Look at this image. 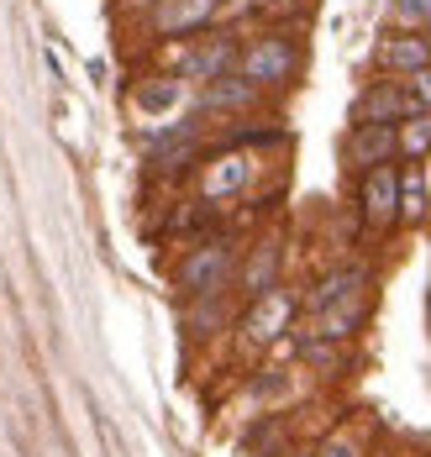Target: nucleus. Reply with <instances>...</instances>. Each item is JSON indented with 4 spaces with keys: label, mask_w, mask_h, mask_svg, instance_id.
Masks as SVG:
<instances>
[{
    "label": "nucleus",
    "mask_w": 431,
    "mask_h": 457,
    "mask_svg": "<svg viewBox=\"0 0 431 457\" xmlns=\"http://www.w3.org/2000/svg\"><path fill=\"white\" fill-rule=\"evenodd\" d=\"M405 116H416V100L405 90V79H374V85H363L358 100H352V127H363V121L400 127Z\"/></svg>",
    "instance_id": "5"
},
{
    "label": "nucleus",
    "mask_w": 431,
    "mask_h": 457,
    "mask_svg": "<svg viewBox=\"0 0 431 457\" xmlns=\"http://www.w3.org/2000/svg\"><path fill=\"white\" fill-rule=\"evenodd\" d=\"M300 326V289H289V284H274L269 295H258V300H247V311H242L237 331L247 347H279L289 331Z\"/></svg>",
    "instance_id": "3"
},
{
    "label": "nucleus",
    "mask_w": 431,
    "mask_h": 457,
    "mask_svg": "<svg viewBox=\"0 0 431 457\" xmlns=\"http://www.w3.org/2000/svg\"><path fill=\"white\" fill-rule=\"evenodd\" d=\"M253 179V158L232 147V153H216L211 163H205V174H200V189H205V200H227V195H242Z\"/></svg>",
    "instance_id": "13"
},
{
    "label": "nucleus",
    "mask_w": 431,
    "mask_h": 457,
    "mask_svg": "<svg viewBox=\"0 0 431 457\" xmlns=\"http://www.w3.org/2000/svg\"><path fill=\"white\" fill-rule=\"evenodd\" d=\"M394 142H400V158L405 163H427L431 158V111H416L394 127Z\"/></svg>",
    "instance_id": "16"
},
{
    "label": "nucleus",
    "mask_w": 431,
    "mask_h": 457,
    "mask_svg": "<svg viewBox=\"0 0 431 457\" xmlns=\"http://www.w3.org/2000/svg\"><path fill=\"white\" fill-rule=\"evenodd\" d=\"M232 74L247 79L253 90H285L289 79L300 74V43H294L289 32H263V37L242 43Z\"/></svg>",
    "instance_id": "2"
},
{
    "label": "nucleus",
    "mask_w": 431,
    "mask_h": 457,
    "mask_svg": "<svg viewBox=\"0 0 431 457\" xmlns=\"http://www.w3.org/2000/svg\"><path fill=\"white\" fill-rule=\"evenodd\" d=\"M421 37H427V47H431V27H427V32H421Z\"/></svg>",
    "instance_id": "23"
},
{
    "label": "nucleus",
    "mask_w": 431,
    "mask_h": 457,
    "mask_svg": "<svg viewBox=\"0 0 431 457\" xmlns=\"http://www.w3.org/2000/svg\"><path fill=\"white\" fill-rule=\"evenodd\" d=\"M232 274H237V247L227 237H211V242H195L190 253L179 258L174 289L185 300H211V295H227Z\"/></svg>",
    "instance_id": "1"
},
{
    "label": "nucleus",
    "mask_w": 431,
    "mask_h": 457,
    "mask_svg": "<svg viewBox=\"0 0 431 457\" xmlns=\"http://www.w3.org/2000/svg\"><path fill=\"white\" fill-rule=\"evenodd\" d=\"M431 63V47L421 32H389V37H379V47H374V69L379 74H389V79H410L416 69H427Z\"/></svg>",
    "instance_id": "11"
},
{
    "label": "nucleus",
    "mask_w": 431,
    "mask_h": 457,
    "mask_svg": "<svg viewBox=\"0 0 431 457\" xmlns=\"http://www.w3.org/2000/svg\"><path fill=\"white\" fill-rule=\"evenodd\" d=\"M179 95H185V79H147V85H137V90H132V100H137V111L158 116V111H169Z\"/></svg>",
    "instance_id": "17"
},
{
    "label": "nucleus",
    "mask_w": 431,
    "mask_h": 457,
    "mask_svg": "<svg viewBox=\"0 0 431 457\" xmlns=\"http://www.w3.org/2000/svg\"><path fill=\"white\" fill-rule=\"evenodd\" d=\"M274 457H311V442H285Z\"/></svg>",
    "instance_id": "22"
},
{
    "label": "nucleus",
    "mask_w": 431,
    "mask_h": 457,
    "mask_svg": "<svg viewBox=\"0 0 431 457\" xmlns=\"http://www.w3.org/2000/svg\"><path fill=\"white\" fill-rule=\"evenodd\" d=\"M247 11H269V0H221V16H247Z\"/></svg>",
    "instance_id": "21"
},
{
    "label": "nucleus",
    "mask_w": 431,
    "mask_h": 457,
    "mask_svg": "<svg viewBox=\"0 0 431 457\" xmlns=\"http://www.w3.org/2000/svg\"><path fill=\"white\" fill-rule=\"evenodd\" d=\"M389 27H394V32H427L431 27V0H389Z\"/></svg>",
    "instance_id": "19"
},
{
    "label": "nucleus",
    "mask_w": 431,
    "mask_h": 457,
    "mask_svg": "<svg viewBox=\"0 0 431 457\" xmlns=\"http://www.w3.org/2000/svg\"><path fill=\"white\" fill-rule=\"evenodd\" d=\"M405 90H410V100H416V111H431V63L405 79Z\"/></svg>",
    "instance_id": "20"
},
{
    "label": "nucleus",
    "mask_w": 431,
    "mask_h": 457,
    "mask_svg": "<svg viewBox=\"0 0 431 457\" xmlns=\"http://www.w3.org/2000/svg\"><path fill=\"white\" fill-rule=\"evenodd\" d=\"M358 221L369 231L400 227V163H379L358 174Z\"/></svg>",
    "instance_id": "4"
},
{
    "label": "nucleus",
    "mask_w": 431,
    "mask_h": 457,
    "mask_svg": "<svg viewBox=\"0 0 431 457\" xmlns=\"http://www.w3.org/2000/svg\"><path fill=\"white\" fill-rule=\"evenodd\" d=\"M374 289V274L363 269V263H342L332 274H321L305 295H300V316H316V311H327L336 300H347V295H369Z\"/></svg>",
    "instance_id": "9"
},
{
    "label": "nucleus",
    "mask_w": 431,
    "mask_h": 457,
    "mask_svg": "<svg viewBox=\"0 0 431 457\" xmlns=\"http://www.w3.org/2000/svg\"><path fill=\"white\" fill-rule=\"evenodd\" d=\"M400 158V142H394V127H379V121H363V127H347L342 137V163L352 174H369L379 163H394Z\"/></svg>",
    "instance_id": "7"
},
{
    "label": "nucleus",
    "mask_w": 431,
    "mask_h": 457,
    "mask_svg": "<svg viewBox=\"0 0 431 457\" xmlns=\"http://www.w3.org/2000/svg\"><path fill=\"white\" fill-rule=\"evenodd\" d=\"M237 32H211V37H195L185 47V74L179 79H195V85H211V79H227L237 69Z\"/></svg>",
    "instance_id": "6"
},
{
    "label": "nucleus",
    "mask_w": 431,
    "mask_h": 457,
    "mask_svg": "<svg viewBox=\"0 0 431 457\" xmlns=\"http://www.w3.org/2000/svg\"><path fill=\"white\" fill-rule=\"evenodd\" d=\"M363 320H369V295H347V300H336L327 311H316V316H305L300 331H311V337H327V342H352L358 331H363Z\"/></svg>",
    "instance_id": "12"
},
{
    "label": "nucleus",
    "mask_w": 431,
    "mask_h": 457,
    "mask_svg": "<svg viewBox=\"0 0 431 457\" xmlns=\"http://www.w3.org/2000/svg\"><path fill=\"white\" fill-rule=\"evenodd\" d=\"M263 100V90H253L247 79H237V74H227V79H211V85H200V111H253Z\"/></svg>",
    "instance_id": "14"
},
{
    "label": "nucleus",
    "mask_w": 431,
    "mask_h": 457,
    "mask_svg": "<svg viewBox=\"0 0 431 457\" xmlns=\"http://www.w3.org/2000/svg\"><path fill=\"white\" fill-rule=\"evenodd\" d=\"M279 269H285V247H279V237H263L247 258L237 263V295L242 300H258V295H269L274 284H285L279 278Z\"/></svg>",
    "instance_id": "10"
},
{
    "label": "nucleus",
    "mask_w": 431,
    "mask_h": 457,
    "mask_svg": "<svg viewBox=\"0 0 431 457\" xmlns=\"http://www.w3.org/2000/svg\"><path fill=\"white\" fill-rule=\"evenodd\" d=\"M221 16V0H153L147 27L158 37H185V32H205Z\"/></svg>",
    "instance_id": "8"
},
{
    "label": "nucleus",
    "mask_w": 431,
    "mask_h": 457,
    "mask_svg": "<svg viewBox=\"0 0 431 457\" xmlns=\"http://www.w3.org/2000/svg\"><path fill=\"white\" fill-rule=\"evenodd\" d=\"M363 453H369V436L358 426H336L332 436H321L311 447V457H363Z\"/></svg>",
    "instance_id": "18"
},
{
    "label": "nucleus",
    "mask_w": 431,
    "mask_h": 457,
    "mask_svg": "<svg viewBox=\"0 0 431 457\" xmlns=\"http://www.w3.org/2000/svg\"><path fill=\"white\" fill-rule=\"evenodd\" d=\"M431 216V189L421 169H400V227H421Z\"/></svg>",
    "instance_id": "15"
}]
</instances>
